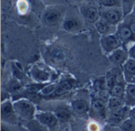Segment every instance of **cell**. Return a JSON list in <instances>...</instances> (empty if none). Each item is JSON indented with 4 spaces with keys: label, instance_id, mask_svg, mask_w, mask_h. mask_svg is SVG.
<instances>
[{
    "label": "cell",
    "instance_id": "obj_1",
    "mask_svg": "<svg viewBox=\"0 0 135 131\" xmlns=\"http://www.w3.org/2000/svg\"><path fill=\"white\" fill-rule=\"evenodd\" d=\"M13 104L19 121L23 122L24 124L36 118L37 108L35 103L32 100L25 97H20L13 100Z\"/></svg>",
    "mask_w": 135,
    "mask_h": 131
},
{
    "label": "cell",
    "instance_id": "obj_2",
    "mask_svg": "<svg viewBox=\"0 0 135 131\" xmlns=\"http://www.w3.org/2000/svg\"><path fill=\"white\" fill-rule=\"evenodd\" d=\"M67 9L66 5H51L45 6L41 18L43 23L51 27L61 25Z\"/></svg>",
    "mask_w": 135,
    "mask_h": 131
},
{
    "label": "cell",
    "instance_id": "obj_3",
    "mask_svg": "<svg viewBox=\"0 0 135 131\" xmlns=\"http://www.w3.org/2000/svg\"><path fill=\"white\" fill-rule=\"evenodd\" d=\"M85 20L80 13L79 10L76 12L74 9H67L66 16L61 25L62 28L70 33H76L81 32L84 28Z\"/></svg>",
    "mask_w": 135,
    "mask_h": 131
},
{
    "label": "cell",
    "instance_id": "obj_4",
    "mask_svg": "<svg viewBox=\"0 0 135 131\" xmlns=\"http://www.w3.org/2000/svg\"><path fill=\"white\" fill-rule=\"evenodd\" d=\"M78 10L85 21L95 24L100 18V6L93 0H86L78 4Z\"/></svg>",
    "mask_w": 135,
    "mask_h": 131
},
{
    "label": "cell",
    "instance_id": "obj_5",
    "mask_svg": "<svg viewBox=\"0 0 135 131\" xmlns=\"http://www.w3.org/2000/svg\"><path fill=\"white\" fill-rule=\"evenodd\" d=\"M28 74L33 82L41 84L51 82L53 77L52 71L48 67L39 63H35L30 67Z\"/></svg>",
    "mask_w": 135,
    "mask_h": 131
},
{
    "label": "cell",
    "instance_id": "obj_6",
    "mask_svg": "<svg viewBox=\"0 0 135 131\" xmlns=\"http://www.w3.org/2000/svg\"><path fill=\"white\" fill-rule=\"evenodd\" d=\"M100 18L108 23L117 26L124 20V13L121 7H102L100 6Z\"/></svg>",
    "mask_w": 135,
    "mask_h": 131
},
{
    "label": "cell",
    "instance_id": "obj_7",
    "mask_svg": "<svg viewBox=\"0 0 135 131\" xmlns=\"http://www.w3.org/2000/svg\"><path fill=\"white\" fill-rule=\"evenodd\" d=\"M1 123L12 125H17L19 123V119L15 112L12 99L1 102Z\"/></svg>",
    "mask_w": 135,
    "mask_h": 131
},
{
    "label": "cell",
    "instance_id": "obj_8",
    "mask_svg": "<svg viewBox=\"0 0 135 131\" xmlns=\"http://www.w3.org/2000/svg\"><path fill=\"white\" fill-rule=\"evenodd\" d=\"M100 43V47H101L103 52L106 55H108L109 54H111L112 51H115L116 49L121 47H123L116 32L108 35V36H101Z\"/></svg>",
    "mask_w": 135,
    "mask_h": 131
},
{
    "label": "cell",
    "instance_id": "obj_9",
    "mask_svg": "<svg viewBox=\"0 0 135 131\" xmlns=\"http://www.w3.org/2000/svg\"><path fill=\"white\" fill-rule=\"evenodd\" d=\"M36 119L47 127L51 131L57 130L60 123L55 113L50 111H37Z\"/></svg>",
    "mask_w": 135,
    "mask_h": 131
},
{
    "label": "cell",
    "instance_id": "obj_10",
    "mask_svg": "<svg viewBox=\"0 0 135 131\" xmlns=\"http://www.w3.org/2000/svg\"><path fill=\"white\" fill-rule=\"evenodd\" d=\"M90 111L99 120L107 122L108 115V100L106 102L101 98H95L91 102Z\"/></svg>",
    "mask_w": 135,
    "mask_h": 131
},
{
    "label": "cell",
    "instance_id": "obj_11",
    "mask_svg": "<svg viewBox=\"0 0 135 131\" xmlns=\"http://www.w3.org/2000/svg\"><path fill=\"white\" fill-rule=\"evenodd\" d=\"M107 56L113 66L119 67H122L130 59L129 51L125 47H121L116 49Z\"/></svg>",
    "mask_w": 135,
    "mask_h": 131
},
{
    "label": "cell",
    "instance_id": "obj_12",
    "mask_svg": "<svg viewBox=\"0 0 135 131\" xmlns=\"http://www.w3.org/2000/svg\"><path fill=\"white\" fill-rule=\"evenodd\" d=\"M116 34L120 39L123 47H125L127 49H129V47L134 42L132 32L131 31L128 25L124 22V21H123L119 25H117Z\"/></svg>",
    "mask_w": 135,
    "mask_h": 131
},
{
    "label": "cell",
    "instance_id": "obj_13",
    "mask_svg": "<svg viewBox=\"0 0 135 131\" xmlns=\"http://www.w3.org/2000/svg\"><path fill=\"white\" fill-rule=\"evenodd\" d=\"M76 81L71 76H65L58 80V88L52 97L63 96L70 93L75 86Z\"/></svg>",
    "mask_w": 135,
    "mask_h": 131
},
{
    "label": "cell",
    "instance_id": "obj_14",
    "mask_svg": "<svg viewBox=\"0 0 135 131\" xmlns=\"http://www.w3.org/2000/svg\"><path fill=\"white\" fill-rule=\"evenodd\" d=\"M123 77V75L122 67L114 66V67H112L107 72L105 75V78H106V83H107L108 93L114 87V85Z\"/></svg>",
    "mask_w": 135,
    "mask_h": 131
},
{
    "label": "cell",
    "instance_id": "obj_15",
    "mask_svg": "<svg viewBox=\"0 0 135 131\" xmlns=\"http://www.w3.org/2000/svg\"><path fill=\"white\" fill-rule=\"evenodd\" d=\"M70 107L72 110L79 115H86L90 111L91 104L88 100L82 97H78L71 100Z\"/></svg>",
    "mask_w": 135,
    "mask_h": 131
},
{
    "label": "cell",
    "instance_id": "obj_16",
    "mask_svg": "<svg viewBox=\"0 0 135 131\" xmlns=\"http://www.w3.org/2000/svg\"><path fill=\"white\" fill-rule=\"evenodd\" d=\"M123 75L127 84H135V59L130 58L122 66Z\"/></svg>",
    "mask_w": 135,
    "mask_h": 131
},
{
    "label": "cell",
    "instance_id": "obj_17",
    "mask_svg": "<svg viewBox=\"0 0 135 131\" xmlns=\"http://www.w3.org/2000/svg\"><path fill=\"white\" fill-rule=\"evenodd\" d=\"M94 26H95V28L97 29V32L101 36L115 33L116 30H117V26L108 23V21H106L105 20H104L102 18H100L94 24Z\"/></svg>",
    "mask_w": 135,
    "mask_h": 131
},
{
    "label": "cell",
    "instance_id": "obj_18",
    "mask_svg": "<svg viewBox=\"0 0 135 131\" xmlns=\"http://www.w3.org/2000/svg\"><path fill=\"white\" fill-rule=\"evenodd\" d=\"M72 108L66 105H58L52 111L56 117L59 119V122L62 123H68L72 117Z\"/></svg>",
    "mask_w": 135,
    "mask_h": 131
},
{
    "label": "cell",
    "instance_id": "obj_19",
    "mask_svg": "<svg viewBox=\"0 0 135 131\" xmlns=\"http://www.w3.org/2000/svg\"><path fill=\"white\" fill-rule=\"evenodd\" d=\"M127 104H125V101L123 99L116 97V96H109L108 99V114L115 112L120 109H122L123 107H125Z\"/></svg>",
    "mask_w": 135,
    "mask_h": 131
},
{
    "label": "cell",
    "instance_id": "obj_20",
    "mask_svg": "<svg viewBox=\"0 0 135 131\" xmlns=\"http://www.w3.org/2000/svg\"><path fill=\"white\" fill-rule=\"evenodd\" d=\"M127 83L124 80V77L120 79L115 85L114 87L109 91V96H116L123 99L126 93V89H127Z\"/></svg>",
    "mask_w": 135,
    "mask_h": 131
},
{
    "label": "cell",
    "instance_id": "obj_21",
    "mask_svg": "<svg viewBox=\"0 0 135 131\" xmlns=\"http://www.w3.org/2000/svg\"><path fill=\"white\" fill-rule=\"evenodd\" d=\"M58 88V81H51L49 83L45 84V85L40 91L39 94L41 97L44 98H51L55 93Z\"/></svg>",
    "mask_w": 135,
    "mask_h": 131
},
{
    "label": "cell",
    "instance_id": "obj_22",
    "mask_svg": "<svg viewBox=\"0 0 135 131\" xmlns=\"http://www.w3.org/2000/svg\"><path fill=\"white\" fill-rule=\"evenodd\" d=\"M123 100L127 106L135 107V84H127Z\"/></svg>",
    "mask_w": 135,
    "mask_h": 131
},
{
    "label": "cell",
    "instance_id": "obj_23",
    "mask_svg": "<svg viewBox=\"0 0 135 131\" xmlns=\"http://www.w3.org/2000/svg\"><path fill=\"white\" fill-rule=\"evenodd\" d=\"M24 127L28 131H51L36 118L25 123Z\"/></svg>",
    "mask_w": 135,
    "mask_h": 131
},
{
    "label": "cell",
    "instance_id": "obj_24",
    "mask_svg": "<svg viewBox=\"0 0 135 131\" xmlns=\"http://www.w3.org/2000/svg\"><path fill=\"white\" fill-rule=\"evenodd\" d=\"M93 87H94L95 91H97L98 93H108L105 76L95 79V81L93 82Z\"/></svg>",
    "mask_w": 135,
    "mask_h": 131
},
{
    "label": "cell",
    "instance_id": "obj_25",
    "mask_svg": "<svg viewBox=\"0 0 135 131\" xmlns=\"http://www.w3.org/2000/svg\"><path fill=\"white\" fill-rule=\"evenodd\" d=\"M121 7L124 16L130 14L134 9L135 0H121Z\"/></svg>",
    "mask_w": 135,
    "mask_h": 131
},
{
    "label": "cell",
    "instance_id": "obj_26",
    "mask_svg": "<svg viewBox=\"0 0 135 131\" xmlns=\"http://www.w3.org/2000/svg\"><path fill=\"white\" fill-rule=\"evenodd\" d=\"M123 21L128 25V27L130 28L131 31L132 32V34H133L134 40L135 42V11H133L130 14L127 15L124 17Z\"/></svg>",
    "mask_w": 135,
    "mask_h": 131
},
{
    "label": "cell",
    "instance_id": "obj_27",
    "mask_svg": "<svg viewBox=\"0 0 135 131\" xmlns=\"http://www.w3.org/2000/svg\"><path fill=\"white\" fill-rule=\"evenodd\" d=\"M119 127L122 131H135V121L129 117L119 125Z\"/></svg>",
    "mask_w": 135,
    "mask_h": 131
},
{
    "label": "cell",
    "instance_id": "obj_28",
    "mask_svg": "<svg viewBox=\"0 0 135 131\" xmlns=\"http://www.w3.org/2000/svg\"><path fill=\"white\" fill-rule=\"evenodd\" d=\"M103 127L100 123L94 119L89 120L85 126L86 131H103Z\"/></svg>",
    "mask_w": 135,
    "mask_h": 131
},
{
    "label": "cell",
    "instance_id": "obj_29",
    "mask_svg": "<svg viewBox=\"0 0 135 131\" xmlns=\"http://www.w3.org/2000/svg\"><path fill=\"white\" fill-rule=\"evenodd\" d=\"M97 3L102 7H121V0H97Z\"/></svg>",
    "mask_w": 135,
    "mask_h": 131
},
{
    "label": "cell",
    "instance_id": "obj_30",
    "mask_svg": "<svg viewBox=\"0 0 135 131\" xmlns=\"http://www.w3.org/2000/svg\"><path fill=\"white\" fill-rule=\"evenodd\" d=\"M1 131H21L17 125L1 123Z\"/></svg>",
    "mask_w": 135,
    "mask_h": 131
},
{
    "label": "cell",
    "instance_id": "obj_31",
    "mask_svg": "<svg viewBox=\"0 0 135 131\" xmlns=\"http://www.w3.org/2000/svg\"><path fill=\"white\" fill-rule=\"evenodd\" d=\"M17 9L20 13H25L28 9V4L26 0H19L17 3Z\"/></svg>",
    "mask_w": 135,
    "mask_h": 131
},
{
    "label": "cell",
    "instance_id": "obj_32",
    "mask_svg": "<svg viewBox=\"0 0 135 131\" xmlns=\"http://www.w3.org/2000/svg\"><path fill=\"white\" fill-rule=\"evenodd\" d=\"M46 6L51 5H66L67 0H40Z\"/></svg>",
    "mask_w": 135,
    "mask_h": 131
},
{
    "label": "cell",
    "instance_id": "obj_33",
    "mask_svg": "<svg viewBox=\"0 0 135 131\" xmlns=\"http://www.w3.org/2000/svg\"><path fill=\"white\" fill-rule=\"evenodd\" d=\"M103 131H122L120 127L118 126H115L110 123H106L104 127H103Z\"/></svg>",
    "mask_w": 135,
    "mask_h": 131
},
{
    "label": "cell",
    "instance_id": "obj_34",
    "mask_svg": "<svg viewBox=\"0 0 135 131\" xmlns=\"http://www.w3.org/2000/svg\"><path fill=\"white\" fill-rule=\"evenodd\" d=\"M128 51H129L130 58L135 59V42H134L133 44L129 47Z\"/></svg>",
    "mask_w": 135,
    "mask_h": 131
},
{
    "label": "cell",
    "instance_id": "obj_35",
    "mask_svg": "<svg viewBox=\"0 0 135 131\" xmlns=\"http://www.w3.org/2000/svg\"><path fill=\"white\" fill-rule=\"evenodd\" d=\"M130 118H131L132 119H134L135 121V107H133L131 108L130 111Z\"/></svg>",
    "mask_w": 135,
    "mask_h": 131
},
{
    "label": "cell",
    "instance_id": "obj_36",
    "mask_svg": "<svg viewBox=\"0 0 135 131\" xmlns=\"http://www.w3.org/2000/svg\"><path fill=\"white\" fill-rule=\"evenodd\" d=\"M67 1H70V2H73V3L80 4V3H81V2H85V1H86V0H67Z\"/></svg>",
    "mask_w": 135,
    "mask_h": 131
},
{
    "label": "cell",
    "instance_id": "obj_37",
    "mask_svg": "<svg viewBox=\"0 0 135 131\" xmlns=\"http://www.w3.org/2000/svg\"><path fill=\"white\" fill-rule=\"evenodd\" d=\"M21 131H28V130H26V129H25V128L24 127V130H21Z\"/></svg>",
    "mask_w": 135,
    "mask_h": 131
},
{
    "label": "cell",
    "instance_id": "obj_38",
    "mask_svg": "<svg viewBox=\"0 0 135 131\" xmlns=\"http://www.w3.org/2000/svg\"><path fill=\"white\" fill-rule=\"evenodd\" d=\"M5 1H10V0H5Z\"/></svg>",
    "mask_w": 135,
    "mask_h": 131
},
{
    "label": "cell",
    "instance_id": "obj_39",
    "mask_svg": "<svg viewBox=\"0 0 135 131\" xmlns=\"http://www.w3.org/2000/svg\"><path fill=\"white\" fill-rule=\"evenodd\" d=\"M134 11H135V7H134Z\"/></svg>",
    "mask_w": 135,
    "mask_h": 131
}]
</instances>
